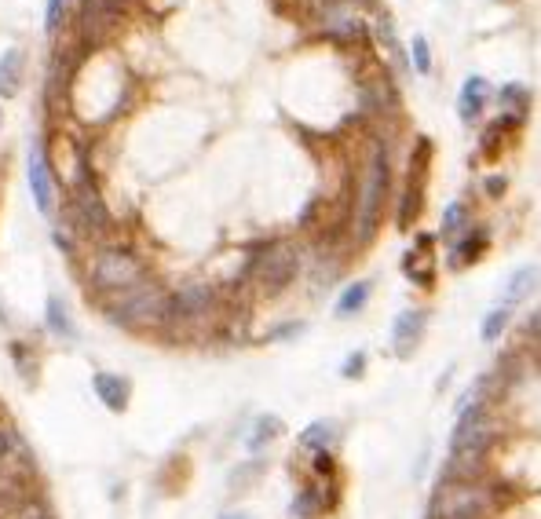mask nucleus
I'll list each match as a JSON object with an SVG mask.
<instances>
[{
	"instance_id": "1",
	"label": "nucleus",
	"mask_w": 541,
	"mask_h": 519,
	"mask_svg": "<svg viewBox=\"0 0 541 519\" xmlns=\"http://www.w3.org/2000/svg\"><path fill=\"white\" fill-rule=\"evenodd\" d=\"M388 150L373 147L370 161H366V176H362V191H359V216H355V238L359 242H370L377 227H381V212H384V194H388Z\"/></svg>"
},
{
	"instance_id": "2",
	"label": "nucleus",
	"mask_w": 541,
	"mask_h": 519,
	"mask_svg": "<svg viewBox=\"0 0 541 519\" xmlns=\"http://www.w3.org/2000/svg\"><path fill=\"white\" fill-rule=\"evenodd\" d=\"M300 271V245L297 242H275L260 249L249 264V282H256L260 293L275 297L282 289L293 286V278Z\"/></svg>"
},
{
	"instance_id": "3",
	"label": "nucleus",
	"mask_w": 541,
	"mask_h": 519,
	"mask_svg": "<svg viewBox=\"0 0 541 519\" xmlns=\"http://www.w3.org/2000/svg\"><path fill=\"white\" fill-rule=\"evenodd\" d=\"M143 282H147V264L132 249L110 245L92 260V286L99 293H128V289L143 286Z\"/></svg>"
},
{
	"instance_id": "4",
	"label": "nucleus",
	"mask_w": 541,
	"mask_h": 519,
	"mask_svg": "<svg viewBox=\"0 0 541 519\" xmlns=\"http://www.w3.org/2000/svg\"><path fill=\"white\" fill-rule=\"evenodd\" d=\"M66 216H70V227L92 234V238H103V234L114 231V216H110L107 202H103L99 187L92 183L88 169L77 172V183H74V194H70V209H66Z\"/></svg>"
},
{
	"instance_id": "5",
	"label": "nucleus",
	"mask_w": 541,
	"mask_h": 519,
	"mask_svg": "<svg viewBox=\"0 0 541 519\" xmlns=\"http://www.w3.org/2000/svg\"><path fill=\"white\" fill-rule=\"evenodd\" d=\"M110 318L121 326H150V322L169 318V297L158 286L143 282L128 293H117V300L110 304Z\"/></svg>"
},
{
	"instance_id": "6",
	"label": "nucleus",
	"mask_w": 541,
	"mask_h": 519,
	"mask_svg": "<svg viewBox=\"0 0 541 519\" xmlns=\"http://www.w3.org/2000/svg\"><path fill=\"white\" fill-rule=\"evenodd\" d=\"M483 512H487V494L472 479L443 487V516L439 519H479Z\"/></svg>"
},
{
	"instance_id": "7",
	"label": "nucleus",
	"mask_w": 541,
	"mask_h": 519,
	"mask_svg": "<svg viewBox=\"0 0 541 519\" xmlns=\"http://www.w3.org/2000/svg\"><path fill=\"white\" fill-rule=\"evenodd\" d=\"M30 191H33L37 212H41V216H52L55 212V180H52L48 154H44V143H33L30 147Z\"/></svg>"
},
{
	"instance_id": "8",
	"label": "nucleus",
	"mask_w": 541,
	"mask_h": 519,
	"mask_svg": "<svg viewBox=\"0 0 541 519\" xmlns=\"http://www.w3.org/2000/svg\"><path fill=\"white\" fill-rule=\"evenodd\" d=\"M209 308H213V289L205 286V282H191V286H183L176 297H169L172 318H198Z\"/></svg>"
},
{
	"instance_id": "9",
	"label": "nucleus",
	"mask_w": 541,
	"mask_h": 519,
	"mask_svg": "<svg viewBox=\"0 0 541 519\" xmlns=\"http://www.w3.org/2000/svg\"><path fill=\"white\" fill-rule=\"evenodd\" d=\"M428 326V311L414 308V311H403V315L395 318V329H392V340H395V351L399 355H414L417 340H421V333H425Z\"/></svg>"
},
{
	"instance_id": "10",
	"label": "nucleus",
	"mask_w": 541,
	"mask_h": 519,
	"mask_svg": "<svg viewBox=\"0 0 541 519\" xmlns=\"http://www.w3.org/2000/svg\"><path fill=\"white\" fill-rule=\"evenodd\" d=\"M487 96H490V85L483 81L479 74H472L461 85V96H457V114H461V121H476L479 114H483V106H487Z\"/></svg>"
},
{
	"instance_id": "11",
	"label": "nucleus",
	"mask_w": 541,
	"mask_h": 519,
	"mask_svg": "<svg viewBox=\"0 0 541 519\" xmlns=\"http://www.w3.org/2000/svg\"><path fill=\"white\" fill-rule=\"evenodd\" d=\"M22 74H26V55H22V48H8L0 55V96H19Z\"/></svg>"
},
{
	"instance_id": "12",
	"label": "nucleus",
	"mask_w": 541,
	"mask_h": 519,
	"mask_svg": "<svg viewBox=\"0 0 541 519\" xmlns=\"http://www.w3.org/2000/svg\"><path fill=\"white\" fill-rule=\"evenodd\" d=\"M498 99H501V117L520 121V125L527 121V114H531V103H534L531 88H523L520 81H509V85L498 92Z\"/></svg>"
},
{
	"instance_id": "13",
	"label": "nucleus",
	"mask_w": 541,
	"mask_h": 519,
	"mask_svg": "<svg viewBox=\"0 0 541 519\" xmlns=\"http://www.w3.org/2000/svg\"><path fill=\"white\" fill-rule=\"evenodd\" d=\"M92 388H96L99 399H103L110 410H117V414L128 406V381L125 377H117V373H96V377H92Z\"/></svg>"
},
{
	"instance_id": "14",
	"label": "nucleus",
	"mask_w": 541,
	"mask_h": 519,
	"mask_svg": "<svg viewBox=\"0 0 541 519\" xmlns=\"http://www.w3.org/2000/svg\"><path fill=\"white\" fill-rule=\"evenodd\" d=\"M490 245V234L483 231V227H476V234H468L465 242H457L454 256H450V267H465V264H476L479 256H483V249Z\"/></svg>"
},
{
	"instance_id": "15",
	"label": "nucleus",
	"mask_w": 541,
	"mask_h": 519,
	"mask_svg": "<svg viewBox=\"0 0 541 519\" xmlns=\"http://www.w3.org/2000/svg\"><path fill=\"white\" fill-rule=\"evenodd\" d=\"M534 278H538V267H520L516 275L509 278V286H505V297H501V308H512L516 300H523L527 293L534 289Z\"/></svg>"
},
{
	"instance_id": "16",
	"label": "nucleus",
	"mask_w": 541,
	"mask_h": 519,
	"mask_svg": "<svg viewBox=\"0 0 541 519\" xmlns=\"http://www.w3.org/2000/svg\"><path fill=\"white\" fill-rule=\"evenodd\" d=\"M373 286L370 282H355V286L344 289V297L337 300V318H355L362 308H366V300H370Z\"/></svg>"
},
{
	"instance_id": "17",
	"label": "nucleus",
	"mask_w": 541,
	"mask_h": 519,
	"mask_svg": "<svg viewBox=\"0 0 541 519\" xmlns=\"http://www.w3.org/2000/svg\"><path fill=\"white\" fill-rule=\"evenodd\" d=\"M48 329H52L55 337H66V340L77 337L74 322H70V311H66V304L59 297H48Z\"/></svg>"
},
{
	"instance_id": "18",
	"label": "nucleus",
	"mask_w": 541,
	"mask_h": 519,
	"mask_svg": "<svg viewBox=\"0 0 541 519\" xmlns=\"http://www.w3.org/2000/svg\"><path fill=\"white\" fill-rule=\"evenodd\" d=\"M377 33H381L384 52L392 55V59H395V66H399V70H406V55H403V44H399V37H395V26H392V19H388V11H381V15H377Z\"/></svg>"
},
{
	"instance_id": "19",
	"label": "nucleus",
	"mask_w": 541,
	"mask_h": 519,
	"mask_svg": "<svg viewBox=\"0 0 541 519\" xmlns=\"http://www.w3.org/2000/svg\"><path fill=\"white\" fill-rule=\"evenodd\" d=\"M333 439H337V424H333V421H315V424L308 428V432L300 435V443H304V446H315L319 454H326V446L333 443Z\"/></svg>"
},
{
	"instance_id": "20",
	"label": "nucleus",
	"mask_w": 541,
	"mask_h": 519,
	"mask_svg": "<svg viewBox=\"0 0 541 519\" xmlns=\"http://www.w3.org/2000/svg\"><path fill=\"white\" fill-rule=\"evenodd\" d=\"M278 435H282V421H278V417H260V421H256V432L249 435L245 443H249V450H260V446L278 439Z\"/></svg>"
},
{
	"instance_id": "21",
	"label": "nucleus",
	"mask_w": 541,
	"mask_h": 519,
	"mask_svg": "<svg viewBox=\"0 0 541 519\" xmlns=\"http://www.w3.org/2000/svg\"><path fill=\"white\" fill-rule=\"evenodd\" d=\"M509 318H512V308H494V311H490L487 322H483V340H498L501 329L509 326Z\"/></svg>"
},
{
	"instance_id": "22",
	"label": "nucleus",
	"mask_w": 541,
	"mask_h": 519,
	"mask_svg": "<svg viewBox=\"0 0 541 519\" xmlns=\"http://www.w3.org/2000/svg\"><path fill=\"white\" fill-rule=\"evenodd\" d=\"M410 59H414L417 74H432V52H428V41L417 33L414 44H410Z\"/></svg>"
},
{
	"instance_id": "23",
	"label": "nucleus",
	"mask_w": 541,
	"mask_h": 519,
	"mask_svg": "<svg viewBox=\"0 0 541 519\" xmlns=\"http://www.w3.org/2000/svg\"><path fill=\"white\" fill-rule=\"evenodd\" d=\"M461 227H465V205H461V202L446 205V212H443V234H457Z\"/></svg>"
},
{
	"instance_id": "24",
	"label": "nucleus",
	"mask_w": 541,
	"mask_h": 519,
	"mask_svg": "<svg viewBox=\"0 0 541 519\" xmlns=\"http://www.w3.org/2000/svg\"><path fill=\"white\" fill-rule=\"evenodd\" d=\"M63 11H66V0H48V15H44L48 33H59V26H63Z\"/></svg>"
},
{
	"instance_id": "25",
	"label": "nucleus",
	"mask_w": 541,
	"mask_h": 519,
	"mask_svg": "<svg viewBox=\"0 0 541 519\" xmlns=\"http://www.w3.org/2000/svg\"><path fill=\"white\" fill-rule=\"evenodd\" d=\"M362 366H366V355L362 351H355V355H348V362H344V377H362Z\"/></svg>"
},
{
	"instance_id": "26",
	"label": "nucleus",
	"mask_w": 541,
	"mask_h": 519,
	"mask_svg": "<svg viewBox=\"0 0 541 519\" xmlns=\"http://www.w3.org/2000/svg\"><path fill=\"white\" fill-rule=\"evenodd\" d=\"M483 187H487V194H490V198H498V194L505 191V176H490V180L483 183Z\"/></svg>"
},
{
	"instance_id": "27",
	"label": "nucleus",
	"mask_w": 541,
	"mask_h": 519,
	"mask_svg": "<svg viewBox=\"0 0 541 519\" xmlns=\"http://www.w3.org/2000/svg\"><path fill=\"white\" fill-rule=\"evenodd\" d=\"M223 519H249V516H223Z\"/></svg>"
}]
</instances>
